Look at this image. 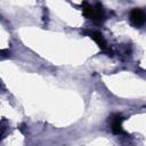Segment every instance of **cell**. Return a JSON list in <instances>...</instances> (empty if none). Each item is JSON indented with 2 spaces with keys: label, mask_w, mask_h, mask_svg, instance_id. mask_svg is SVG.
I'll list each match as a JSON object with an SVG mask.
<instances>
[{
  "label": "cell",
  "mask_w": 146,
  "mask_h": 146,
  "mask_svg": "<svg viewBox=\"0 0 146 146\" xmlns=\"http://www.w3.org/2000/svg\"><path fill=\"white\" fill-rule=\"evenodd\" d=\"M83 15L88 18H90L95 23H100L105 18V10L100 3L90 5L88 2H82L81 5Z\"/></svg>",
  "instance_id": "obj_1"
},
{
  "label": "cell",
  "mask_w": 146,
  "mask_h": 146,
  "mask_svg": "<svg viewBox=\"0 0 146 146\" xmlns=\"http://www.w3.org/2000/svg\"><path fill=\"white\" fill-rule=\"evenodd\" d=\"M130 21L136 26L143 25L146 22V14L140 9H132L130 13Z\"/></svg>",
  "instance_id": "obj_2"
},
{
  "label": "cell",
  "mask_w": 146,
  "mask_h": 146,
  "mask_svg": "<svg viewBox=\"0 0 146 146\" xmlns=\"http://www.w3.org/2000/svg\"><path fill=\"white\" fill-rule=\"evenodd\" d=\"M122 121H123V117L120 115V114H114L112 117H111V127H112V131L113 133L115 135H122V133H125L122 129Z\"/></svg>",
  "instance_id": "obj_3"
},
{
  "label": "cell",
  "mask_w": 146,
  "mask_h": 146,
  "mask_svg": "<svg viewBox=\"0 0 146 146\" xmlns=\"http://www.w3.org/2000/svg\"><path fill=\"white\" fill-rule=\"evenodd\" d=\"M89 36L97 43V46L100 49L105 50L107 48L106 41H105V39H104V36H103V34L100 32H98V31H91V32H89Z\"/></svg>",
  "instance_id": "obj_4"
}]
</instances>
